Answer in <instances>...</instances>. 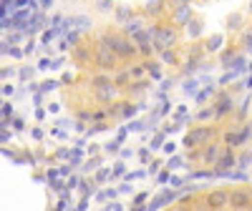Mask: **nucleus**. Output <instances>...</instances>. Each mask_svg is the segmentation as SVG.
<instances>
[{"instance_id":"obj_1","label":"nucleus","mask_w":252,"mask_h":211,"mask_svg":"<svg viewBox=\"0 0 252 211\" xmlns=\"http://www.w3.org/2000/svg\"><path fill=\"white\" fill-rule=\"evenodd\" d=\"M98 43L114 48L119 58H131V55H136V46L131 43V40H126L124 35H116V33H114V35H103Z\"/></svg>"},{"instance_id":"obj_2","label":"nucleus","mask_w":252,"mask_h":211,"mask_svg":"<svg viewBox=\"0 0 252 211\" xmlns=\"http://www.w3.org/2000/svg\"><path fill=\"white\" fill-rule=\"evenodd\" d=\"M212 138H215V129H209V126H199V129H192L184 136V146H187V149H199V146H207Z\"/></svg>"},{"instance_id":"obj_3","label":"nucleus","mask_w":252,"mask_h":211,"mask_svg":"<svg viewBox=\"0 0 252 211\" xmlns=\"http://www.w3.org/2000/svg\"><path fill=\"white\" fill-rule=\"evenodd\" d=\"M116 60H119V55H116L114 48L98 43V51H96V66H98V68L111 71V68H116Z\"/></svg>"},{"instance_id":"obj_4","label":"nucleus","mask_w":252,"mask_h":211,"mask_svg":"<svg viewBox=\"0 0 252 211\" xmlns=\"http://www.w3.org/2000/svg\"><path fill=\"white\" fill-rule=\"evenodd\" d=\"M204 204L209 209H224V206H229V194L227 191H212L204 199Z\"/></svg>"},{"instance_id":"obj_5","label":"nucleus","mask_w":252,"mask_h":211,"mask_svg":"<svg viewBox=\"0 0 252 211\" xmlns=\"http://www.w3.org/2000/svg\"><path fill=\"white\" fill-rule=\"evenodd\" d=\"M229 206H232V209H250L252 206V194L232 191V194H229Z\"/></svg>"},{"instance_id":"obj_6","label":"nucleus","mask_w":252,"mask_h":211,"mask_svg":"<svg viewBox=\"0 0 252 211\" xmlns=\"http://www.w3.org/2000/svg\"><path fill=\"white\" fill-rule=\"evenodd\" d=\"M220 156H222V149L212 143V146H207V149H204L202 161H204V163H217V161H220Z\"/></svg>"},{"instance_id":"obj_7","label":"nucleus","mask_w":252,"mask_h":211,"mask_svg":"<svg viewBox=\"0 0 252 211\" xmlns=\"http://www.w3.org/2000/svg\"><path fill=\"white\" fill-rule=\"evenodd\" d=\"M215 166H217V171H222V174H224V171H229V168L235 166V154H232V151H224Z\"/></svg>"},{"instance_id":"obj_8","label":"nucleus","mask_w":252,"mask_h":211,"mask_svg":"<svg viewBox=\"0 0 252 211\" xmlns=\"http://www.w3.org/2000/svg\"><path fill=\"white\" fill-rule=\"evenodd\" d=\"M166 43H174V33H169V30H161V35H159V40H157L159 51H164V46H166Z\"/></svg>"},{"instance_id":"obj_9","label":"nucleus","mask_w":252,"mask_h":211,"mask_svg":"<svg viewBox=\"0 0 252 211\" xmlns=\"http://www.w3.org/2000/svg\"><path fill=\"white\" fill-rule=\"evenodd\" d=\"M229 111V98H222L220 103H217V116H224Z\"/></svg>"},{"instance_id":"obj_10","label":"nucleus","mask_w":252,"mask_h":211,"mask_svg":"<svg viewBox=\"0 0 252 211\" xmlns=\"http://www.w3.org/2000/svg\"><path fill=\"white\" fill-rule=\"evenodd\" d=\"M240 138H242V136H232V133H227V136H224V141H227V143H232V146L240 143Z\"/></svg>"},{"instance_id":"obj_11","label":"nucleus","mask_w":252,"mask_h":211,"mask_svg":"<svg viewBox=\"0 0 252 211\" xmlns=\"http://www.w3.org/2000/svg\"><path fill=\"white\" fill-rule=\"evenodd\" d=\"M144 68H146V66H134V68L129 71V76H141V73H144Z\"/></svg>"},{"instance_id":"obj_12","label":"nucleus","mask_w":252,"mask_h":211,"mask_svg":"<svg viewBox=\"0 0 252 211\" xmlns=\"http://www.w3.org/2000/svg\"><path fill=\"white\" fill-rule=\"evenodd\" d=\"M109 78H94V86H106Z\"/></svg>"},{"instance_id":"obj_13","label":"nucleus","mask_w":252,"mask_h":211,"mask_svg":"<svg viewBox=\"0 0 252 211\" xmlns=\"http://www.w3.org/2000/svg\"><path fill=\"white\" fill-rule=\"evenodd\" d=\"M126 80H129V76H126V73H124V76H119V78H116V83H119V86H124V83H126Z\"/></svg>"}]
</instances>
